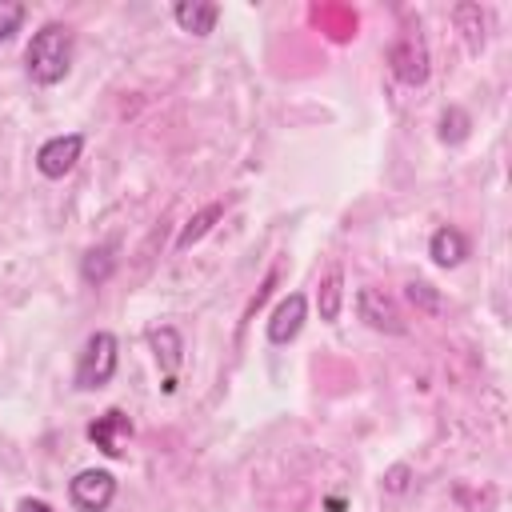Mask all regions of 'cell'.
Listing matches in <instances>:
<instances>
[{"mask_svg":"<svg viewBox=\"0 0 512 512\" xmlns=\"http://www.w3.org/2000/svg\"><path fill=\"white\" fill-rule=\"evenodd\" d=\"M80 272H84V280H88V284H104V280H108V272H112V244L92 248V252L84 256Z\"/></svg>","mask_w":512,"mask_h":512,"instance_id":"4fadbf2b","label":"cell"},{"mask_svg":"<svg viewBox=\"0 0 512 512\" xmlns=\"http://www.w3.org/2000/svg\"><path fill=\"white\" fill-rule=\"evenodd\" d=\"M388 64H392L396 80H404V84H424V80H428V48H424L420 32H404V36L392 44Z\"/></svg>","mask_w":512,"mask_h":512,"instance_id":"277c9868","label":"cell"},{"mask_svg":"<svg viewBox=\"0 0 512 512\" xmlns=\"http://www.w3.org/2000/svg\"><path fill=\"white\" fill-rule=\"evenodd\" d=\"M116 360H120L116 336H112V332H92V336L84 340L80 360H76V388H84V392L104 388V384L116 376Z\"/></svg>","mask_w":512,"mask_h":512,"instance_id":"7a4b0ae2","label":"cell"},{"mask_svg":"<svg viewBox=\"0 0 512 512\" xmlns=\"http://www.w3.org/2000/svg\"><path fill=\"white\" fill-rule=\"evenodd\" d=\"M80 148H84V136H80V132L52 136L48 144H40V152H36V168H40V176H48V180L68 176V172L76 168V160H80Z\"/></svg>","mask_w":512,"mask_h":512,"instance_id":"5b68a950","label":"cell"},{"mask_svg":"<svg viewBox=\"0 0 512 512\" xmlns=\"http://www.w3.org/2000/svg\"><path fill=\"white\" fill-rule=\"evenodd\" d=\"M468 128H472V120H468L464 108H448V112L440 116V140H444V144H460V140L468 136Z\"/></svg>","mask_w":512,"mask_h":512,"instance_id":"5bb4252c","label":"cell"},{"mask_svg":"<svg viewBox=\"0 0 512 512\" xmlns=\"http://www.w3.org/2000/svg\"><path fill=\"white\" fill-rule=\"evenodd\" d=\"M152 352H156V360H160V368L168 372V380H164V392H172L176 388V380H172V372L180 368V360H184V344H180V332L176 328H152Z\"/></svg>","mask_w":512,"mask_h":512,"instance_id":"30bf717a","label":"cell"},{"mask_svg":"<svg viewBox=\"0 0 512 512\" xmlns=\"http://www.w3.org/2000/svg\"><path fill=\"white\" fill-rule=\"evenodd\" d=\"M408 300H412L416 308H424V312H440V308H444V300L436 296V288L424 284V280H412V284H408Z\"/></svg>","mask_w":512,"mask_h":512,"instance_id":"2e32d148","label":"cell"},{"mask_svg":"<svg viewBox=\"0 0 512 512\" xmlns=\"http://www.w3.org/2000/svg\"><path fill=\"white\" fill-rule=\"evenodd\" d=\"M220 212H224V208H220V204H212V208H204L200 216H192V220H188V228L180 232V240H176V244H180V248L196 244V240H200V236L212 228V220H220Z\"/></svg>","mask_w":512,"mask_h":512,"instance_id":"9a60e30c","label":"cell"},{"mask_svg":"<svg viewBox=\"0 0 512 512\" xmlns=\"http://www.w3.org/2000/svg\"><path fill=\"white\" fill-rule=\"evenodd\" d=\"M68 492H72V504L76 508L104 512L112 504V496H116V476L104 472V468H84V472H76V480L68 484Z\"/></svg>","mask_w":512,"mask_h":512,"instance_id":"3957f363","label":"cell"},{"mask_svg":"<svg viewBox=\"0 0 512 512\" xmlns=\"http://www.w3.org/2000/svg\"><path fill=\"white\" fill-rule=\"evenodd\" d=\"M428 256L440 264V268H456L464 256H468V240H464V232L460 228H436L432 232V240H428Z\"/></svg>","mask_w":512,"mask_h":512,"instance_id":"8fae6325","label":"cell"},{"mask_svg":"<svg viewBox=\"0 0 512 512\" xmlns=\"http://www.w3.org/2000/svg\"><path fill=\"white\" fill-rule=\"evenodd\" d=\"M408 476H412V472H408V464H392V468L384 472V488L400 496V492H408Z\"/></svg>","mask_w":512,"mask_h":512,"instance_id":"ac0fdd59","label":"cell"},{"mask_svg":"<svg viewBox=\"0 0 512 512\" xmlns=\"http://www.w3.org/2000/svg\"><path fill=\"white\" fill-rule=\"evenodd\" d=\"M128 436H132V420H128L120 408H112V412H104L100 420L88 424V440H92L104 456H120L124 444H128Z\"/></svg>","mask_w":512,"mask_h":512,"instance_id":"52a82bcc","label":"cell"},{"mask_svg":"<svg viewBox=\"0 0 512 512\" xmlns=\"http://www.w3.org/2000/svg\"><path fill=\"white\" fill-rule=\"evenodd\" d=\"M24 64H28V76L36 84H60L72 68V32L64 24H44L28 48H24Z\"/></svg>","mask_w":512,"mask_h":512,"instance_id":"6da1fadb","label":"cell"},{"mask_svg":"<svg viewBox=\"0 0 512 512\" xmlns=\"http://www.w3.org/2000/svg\"><path fill=\"white\" fill-rule=\"evenodd\" d=\"M340 296H344V276L340 268H332L324 280H320V292H316V304H320V320H336L340 316Z\"/></svg>","mask_w":512,"mask_h":512,"instance_id":"7c38bea8","label":"cell"},{"mask_svg":"<svg viewBox=\"0 0 512 512\" xmlns=\"http://www.w3.org/2000/svg\"><path fill=\"white\" fill-rule=\"evenodd\" d=\"M16 512H52V504H44V500H32V496H28V500H20V508H16Z\"/></svg>","mask_w":512,"mask_h":512,"instance_id":"d6986e66","label":"cell"},{"mask_svg":"<svg viewBox=\"0 0 512 512\" xmlns=\"http://www.w3.org/2000/svg\"><path fill=\"white\" fill-rule=\"evenodd\" d=\"M20 24H24V4L20 0H0V40L20 32Z\"/></svg>","mask_w":512,"mask_h":512,"instance_id":"e0dca14e","label":"cell"},{"mask_svg":"<svg viewBox=\"0 0 512 512\" xmlns=\"http://www.w3.org/2000/svg\"><path fill=\"white\" fill-rule=\"evenodd\" d=\"M172 16H176V24H180L184 32L208 36V32L216 28V20H220V4H208V0H180V4L172 8Z\"/></svg>","mask_w":512,"mask_h":512,"instance_id":"9c48e42d","label":"cell"},{"mask_svg":"<svg viewBox=\"0 0 512 512\" xmlns=\"http://www.w3.org/2000/svg\"><path fill=\"white\" fill-rule=\"evenodd\" d=\"M304 312H308V300H304L300 292L284 296V300L276 304L272 320H268V340H272V344H288V340H296V332L304 328Z\"/></svg>","mask_w":512,"mask_h":512,"instance_id":"ba28073f","label":"cell"},{"mask_svg":"<svg viewBox=\"0 0 512 512\" xmlns=\"http://www.w3.org/2000/svg\"><path fill=\"white\" fill-rule=\"evenodd\" d=\"M356 312H360V320H364L368 328H376V332H392V336L404 332L400 308H396L392 296H384L380 288H360V292H356Z\"/></svg>","mask_w":512,"mask_h":512,"instance_id":"8992f818","label":"cell"}]
</instances>
